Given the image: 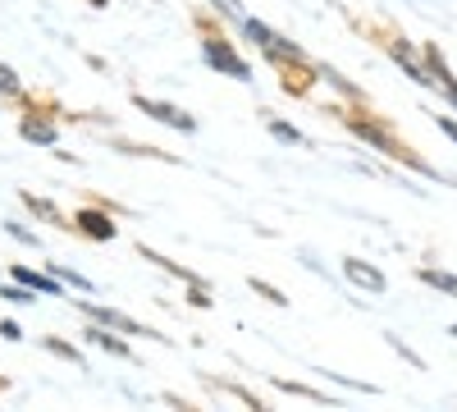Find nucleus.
Returning a JSON list of instances; mask_svg holds the SVG:
<instances>
[{
	"mask_svg": "<svg viewBox=\"0 0 457 412\" xmlns=\"http://www.w3.org/2000/svg\"><path fill=\"white\" fill-rule=\"evenodd\" d=\"M243 28H247V37H252V42H256V46H261L265 55H270L275 64H288V60H293V64H302V51H297L293 42H284V37H279V32H270V28H265V23H256V19H247Z\"/></svg>",
	"mask_w": 457,
	"mask_h": 412,
	"instance_id": "1",
	"label": "nucleus"
},
{
	"mask_svg": "<svg viewBox=\"0 0 457 412\" xmlns=\"http://www.w3.org/2000/svg\"><path fill=\"white\" fill-rule=\"evenodd\" d=\"M133 105L142 110V115H151V120H161V124H170V129H183V133H193V129H197V120L187 115V110H179V105H165V101H151V97H133Z\"/></svg>",
	"mask_w": 457,
	"mask_h": 412,
	"instance_id": "2",
	"label": "nucleus"
},
{
	"mask_svg": "<svg viewBox=\"0 0 457 412\" xmlns=\"http://www.w3.org/2000/svg\"><path fill=\"white\" fill-rule=\"evenodd\" d=\"M206 60H211L215 69H224L228 79H252L247 60H243V55H234V46H228L224 37H206Z\"/></svg>",
	"mask_w": 457,
	"mask_h": 412,
	"instance_id": "3",
	"label": "nucleus"
},
{
	"mask_svg": "<svg viewBox=\"0 0 457 412\" xmlns=\"http://www.w3.org/2000/svg\"><path fill=\"white\" fill-rule=\"evenodd\" d=\"M92 321H101V325H110V330H124V334H151V340H161L156 330H146V325H137V321H129L124 312H110V307H96V303H79Z\"/></svg>",
	"mask_w": 457,
	"mask_h": 412,
	"instance_id": "4",
	"label": "nucleus"
},
{
	"mask_svg": "<svg viewBox=\"0 0 457 412\" xmlns=\"http://www.w3.org/2000/svg\"><path fill=\"white\" fill-rule=\"evenodd\" d=\"M353 129H357V133H361V138H366L370 147H379V152H385V156H394V161H411V156H407V147H398V142H394V138H389L385 129H375L370 120H353ZM411 165H416V161H411Z\"/></svg>",
	"mask_w": 457,
	"mask_h": 412,
	"instance_id": "5",
	"label": "nucleus"
},
{
	"mask_svg": "<svg viewBox=\"0 0 457 412\" xmlns=\"http://www.w3.org/2000/svg\"><path fill=\"white\" fill-rule=\"evenodd\" d=\"M343 271H348L353 284H361V289H370V293H385V289H389L385 275H379L370 261H361V256H343Z\"/></svg>",
	"mask_w": 457,
	"mask_h": 412,
	"instance_id": "6",
	"label": "nucleus"
},
{
	"mask_svg": "<svg viewBox=\"0 0 457 412\" xmlns=\"http://www.w3.org/2000/svg\"><path fill=\"white\" fill-rule=\"evenodd\" d=\"M73 224H79V230H83L87 239H101V243H105V239H114V224H110L101 211H79V215H73Z\"/></svg>",
	"mask_w": 457,
	"mask_h": 412,
	"instance_id": "7",
	"label": "nucleus"
},
{
	"mask_svg": "<svg viewBox=\"0 0 457 412\" xmlns=\"http://www.w3.org/2000/svg\"><path fill=\"white\" fill-rule=\"evenodd\" d=\"M14 280H19V284H28L32 293L60 298V275H55V280H46V275H37V271H28V266H14Z\"/></svg>",
	"mask_w": 457,
	"mask_h": 412,
	"instance_id": "8",
	"label": "nucleus"
},
{
	"mask_svg": "<svg viewBox=\"0 0 457 412\" xmlns=\"http://www.w3.org/2000/svg\"><path fill=\"white\" fill-rule=\"evenodd\" d=\"M426 64H430V73H435V83H444V92H448V101L457 105V79H453V73H448V64H444V55L430 46L426 51Z\"/></svg>",
	"mask_w": 457,
	"mask_h": 412,
	"instance_id": "9",
	"label": "nucleus"
},
{
	"mask_svg": "<svg viewBox=\"0 0 457 412\" xmlns=\"http://www.w3.org/2000/svg\"><path fill=\"white\" fill-rule=\"evenodd\" d=\"M87 340H92L96 349L114 353V357H129V344L120 340V334H110V325H101V321H96V330H87Z\"/></svg>",
	"mask_w": 457,
	"mask_h": 412,
	"instance_id": "10",
	"label": "nucleus"
},
{
	"mask_svg": "<svg viewBox=\"0 0 457 412\" xmlns=\"http://www.w3.org/2000/svg\"><path fill=\"white\" fill-rule=\"evenodd\" d=\"M23 202H28V206H32L37 215H46V220L55 224V230H79V224H73V220H64V215H60V211H55V206H51L46 198H37V193H23Z\"/></svg>",
	"mask_w": 457,
	"mask_h": 412,
	"instance_id": "11",
	"label": "nucleus"
},
{
	"mask_svg": "<svg viewBox=\"0 0 457 412\" xmlns=\"http://www.w3.org/2000/svg\"><path fill=\"white\" fill-rule=\"evenodd\" d=\"M23 138L28 142H55V124H46V120H23Z\"/></svg>",
	"mask_w": 457,
	"mask_h": 412,
	"instance_id": "12",
	"label": "nucleus"
},
{
	"mask_svg": "<svg viewBox=\"0 0 457 412\" xmlns=\"http://www.w3.org/2000/svg\"><path fill=\"white\" fill-rule=\"evenodd\" d=\"M421 280H426L430 289H439V293L457 298V275H448V271H421Z\"/></svg>",
	"mask_w": 457,
	"mask_h": 412,
	"instance_id": "13",
	"label": "nucleus"
},
{
	"mask_svg": "<svg viewBox=\"0 0 457 412\" xmlns=\"http://www.w3.org/2000/svg\"><path fill=\"white\" fill-rule=\"evenodd\" d=\"M270 138L284 142V147H302V133L293 124H284V120H270Z\"/></svg>",
	"mask_w": 457,
	"mask_h": 412,
	"instance_id": "14",
	"label": "nucleus"
},
{
	"mask_svg": "<svg viewBox=\"0 0 457 412\" xmlns=\"http://www.w3.org/2000/svg\"><path fill=\"white\" fill-rule=\"evenodd\" d=\"M46 349H51V353H60V357H69V362H73V366H79V371L87 366V362H83V353H79V349H73V344H64V340H46Z\"/></svg>",
	"mask_w": 457,
	"mask_h": 412,
	"instance_id": "15",
	"label": "nucleus"
},
{
	"mask_svg": "<svg viewBox=\"0 0 457 412\" xmlns=\"http://www.w3.org/2000/svg\"><path fill=\"white\" fill-rule=\"evenodd\" d=\"M23 88H19V79H14V69L10 64H0V97H19Z\"/></svg>",
	"mask_w": 457,
	"mask_h": 412,
	"instance_id": "16",
	"label": "nucleus"
},
{
	"mask_svg": "<svg viewBox=\"0 0 457 412\" xmlns=\"http://www.w3.org/2000/svg\"><path fill=\"white\" fill-rule=\"evenodd\" d=\"M252 289H256V293L265 298V303H275V307H284V303H288V298H284V293H279L275 284H265V280H252Z\"/></svg>",
	"mask_w": 457,
	"mask_h": 412,
	"instance_id": "17",
	"label": "nucleus"
},
{
	"mask_svg": "<svg viewBox=\"0 0 457 412\" xmlns=\"http://www.w3.org/2000/svg\"><path fill=\"white\" fill-rule=\"evenodd\" d=\"M279 390H288V394H297V399H316V403H325V394L320 390H307V385H293V381H275Z\"/></svg>",
	"mask_w": 457,
	"mask_h": 412,
	"instance_id": "18",
	"label": "nucleus"
},
{
	"mask_svg": "<svg viewBox=\"0 0 457 412\" xmlns=\"http://www.w3.org/2000/svg\"><path fill=\"white\" fill-rule=\"evenodd\" d=\"M0 298H10V303H32L37 293H32V289L23 284V289H0Z\"/></svg>",
	"mask_w": 457,
	"mask_h": 412,
	"instance_id": "19",
	"label": "nucleus"
},
{
	"mask_svg": "<svg viewBox=\"0 0 457 412\" xmlns=\"http://www.w3.org/2000/svg\"><path fill=\"white\" fill-rule=\"evenodd\" d=\"M0 340H10V344H19V340H23V330H19L14 321H0Z\"/></svg>",
	"mask_w": 457,
	"mask_h": 412,
	"instance_id": "20",
	"label": "nucleus"
},
{
	"mask_svg": "<svg viewBox=\"0 0 457 412\" xmlns=\"http://www.w3.org/2000/svg\"><path fill=\"white\" fill-rule=\"evenodd\" d=\"M55 275H60V280H69V284H73V289H92V284H87V280H83V275H73V271H69V266H55Z\"/></svg>",
	"mask_w": 457,
	"mask_h": 412,
	"instance_id": "21",
	"label": "nucleus"
},
{
	"mask_svg": "<svg viewBox=\"0 0 457 412\" xmlns=\"http://www.w3.org/2000/svg\"><path fill=\"white\" fill-rule=\"evenodd\" d=\"M10 234H14L19 243H37V234H28V230H23V224H10Z\"/></svg>",
	"mask_w": 457,
	"mask_h": 412,
	"instance_id": "22",
	"label": "nucleus"
},
{
	"mask_svg": "<svg viewBox=\"0 0 457 412\" xmlns=\"http://www.w3.org/2000/svg\"><path fill=\"white\" fill-rule=\"evenodd\" d=\"M439 129H444V133H448V138H453V142H457V124H453V120H448V115H439Z\"/></svg>",
	"mask_w": 457,
	"mask_h": 412,
	"instance_id": "23",
	"label": "nucleus"
},
{
	"mask_svg": "<svg viewBox=\"0 0 457 412\" xmlns=\"http://www.w3.org/2000/svg\"><path fill=\"white\" fill-rule=\"evenodd\" d=\"M453 334H457V325H453Z\"/></svg>",
	"mask_w": 457,
	"mask_h": 412,
	"instance_id": "24",
	"label": "nucleus"
}]
</instances>
